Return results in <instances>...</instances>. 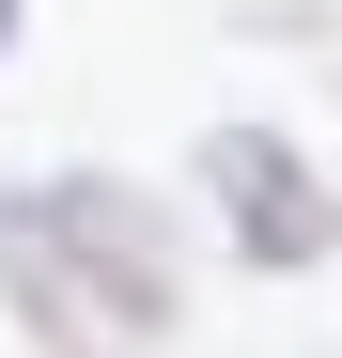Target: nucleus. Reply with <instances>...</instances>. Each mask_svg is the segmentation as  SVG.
<instances>
[{
	"instance_id": "1",
	"label": "nucleus",
	"mask_w": 342,
	"mask_h": 358,
	"mask_svg": "<svg viewBox=\"0 0 342 358\" xmlns=\"http://www.w3.org/2000/svg\"><path fill=\"white\" fill-rule=\"evenodd\" d=\"M187 203L140 187L109 156H63V171H16L0 187V312H16L31 358H171L187 343Z\"/></svg>"
},
{
	"instance_id": "2",
	"label": "nucleus",
	"mask_w": 342,
	"mask_h": 358,
	"mask_svg": "<svg viewBox=\"0 0 342 358\" xmlns=\"http://www.w3.org/2000/svg\"><path fill=\"white\" fill-rule=\"evenodd\" d=\"M187 203L218 218V250H234L249 280H327L342 265V187L311 171V141L296 125H202L187 141Z\"/></svg>"
},
{
	"instance_id": "3",
	"label": "nucleus",
	"mask_w": 342,
	"mask_h": 358,
	"mask_svg": "<svg viewBox=\"0 0 342 358\" xmlns=\"http://www.w3.org/2000/svg\"><path fill=\"white\" fill-rule=\"evenodd\" d=\"M16 31H31V0H0V63H16Z\"/></svg>"
}]
</instances>
